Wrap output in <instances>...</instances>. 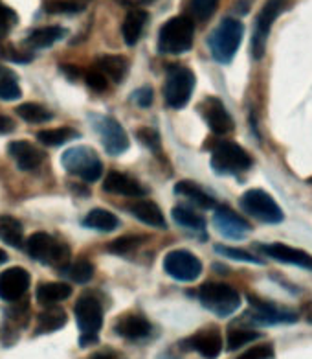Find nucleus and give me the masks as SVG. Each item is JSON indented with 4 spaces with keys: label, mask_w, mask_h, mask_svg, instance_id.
Returning <instances> with one entry per match:
<instances>
[{
    "label": "nucleus",
    "mask_w": 312,
    "mask_h": 359,
    "mask_svg": "<svg viewBox=\"0 0 312 359\" xmlns=\"http://www.w3.org/2000/svg\"><path fill=\"white\" fill-rule=\"evenodd\" d=\"M147 19V11L143 10H131L123 20V26H122V34H123V39L127 43L129 46H134L140 41L142 37V32H143V26H146Z\"/></svg>",
    "instance_id": "obj_24"
},
{
    "label": "nucleus",
    "mask_w": 312,
    "mask_h": 359,
    "mask_svg": "<svg viewBox=\"0 0 312 359\" xmlns=\"http://www.w3.org/2000/svg\"><path fill=\"white\" fill-rule=\"evenodd\" d=\"M239 205L248 216L267 225H279L285 219V214L278 201L261 188H252L248 192H244L239 199Z\"/></svg>",
    "instance_id": "obj_5"
},
{
    "label": "nucleus",
    "mask_w": 312,
    "mask_h": 359,
    "mask_svg": "<svg viewBox=\"0 0 312 359\" xmlns=\"http://www.w3.org/2000/svg\"><path fill=\"white\" fill-rule=\"evenodd\" d=\"M96 128H98L99 135H101V142L108 155L116 157V155H122V153L127 151L131 142H129V137L122 123L116 122L111 116H105V118L99 120Z\"/></svg>",
    "instance_id": "obj_14"
},
{
    "label": "nucleus",
    "mask_w": 312,
    "mask_h": 359,
    "mask_svg": "<svg viewBox=\"0 0 312 359\" xmlns=\"http://www.w3.org/2000/svg\"><path fill=\"white\" fill-rule=\"evenodd\" d=\"M200 304L217 317H229L241 308V295L232 285L222 282H206L199 290Z\"/></svg>",
    "instance_id": "obj_3"
},
{
    "label": "nucleus",
    "mask_w": 312,
    "mask_h": 359,
    "mask_svg": "<svg viewBox=\"0 0 312 359\" xmlns=\"http://www.w3.org/2000/svg\"><path fill=\"white\" fill-rule=\"evenodd\" d=\"M250 313L248 317H252L255 325L263 326H274V325H292V323H298L299 315L292 310H287V308H281V306L274 304L270 300L257 299V297L250 295Z\"/></svg>",
    "instance_id": "obj_10"
},
{
    "label": "nucleus",
    "mask_w": 312,
    "mask_h": 359,
    "mask_svg": "<svg viewBox=\"0 0 312 359\" xmlns=\"http://www.w3.org/2000/svg\"><path fill=\"white\" fill-rule=\"evenodd\" d=\"M26 252L44 266L64 267L70 262V249L63 241L55 240L46 232H35L26 241Z\"/></svg>",
    "instance_id": "obj_4"
},
{
    "label": "nucleus",
    "mask_w": 312,
    "mask_h": 359,
    "mask_svg": "<svg viewBox=\"0 0 312 359\" xmlns=\"http://www.w3.org/2000/svg\"><path fill=\"white\" fill-rule=\"evenodd\" d=\"M90 359H122V358L116 354H111V352H99V354H94Z\"/></svg>",
    "instance_id": "obj_48"
},
{
    "label": "nucleus",
    "mask_w": 312,
    "mask_h": 359,
    "mask_svg": "<svg viewBox=\"0 0 312 359\" xmlns=\"http://www.w3.org/2000/svg\"><path fill=\"white\" fill-rule=\"evenodd\" d=\"M96 69L114 83H122L123 79L127 78L129 61L123 55H103L96 63Z\"/></svg>",
    "instance_id": "obj_22"
},
{
    "label": "nucleus",
    "mask_w": 312,
    "mask_h": 359,
    "mask_svg": "<svg viewBox=\"0 0 312 359\" xmlns=\"http://www.w3.org/2000/svg\"><path fill=\"white\" fill-rule=\"evenodd\" d=\"M292 0H267L255 17L254 34H252V55L254 60H261L267 50V41H269L270 30L278 17L287 10Z\"/></svg>",
    "instance_id": "obj_8"
},
{
    "label": "nucleus",
    "mask_w": 312,
    "mask_h": 359,
    "mask_svg": "<svg viewBox=\"0 0 312 359\" xmlns=\"http://www.w3.org/2000/svg\"><path fill=\"white\" fill-rule=\"evenodd\" d=\"M8 151L13 157L15 164L24 172L39 168L46 157L43 149L35 148L34 144L28 142V140H13V142L8 144Z\"/></svg>",
    "instance_id": "obj_19"
},
{
    "label": "nucleus",
    "mask_w": 312,
    "mask_h": 359,
    "mask_svg": "<svg viewBox=\"0 0 312 359\" xmlns=\"http://www.w3.org/2000/svg\"><path fill=\"white\" fill-rule=\"evenodd\" d=\"M276 358V352H274V346L270 343L257 344L254 348L246 350L244 354H241L237 359H274Z\"/></svg>",
    "instance_id": "obj_41"
},
{
    "label": "nucleus",
    "mask_w": 312,
    "mask_h": 359,
    "mask_svg": "<svg viewBox=\"0 0 312 359\" xmlns=\"http://www.w3.org/2000/svg\"><path fill=\"white\" fill-rule=\"evenodd\" d=\"M103 190L108 194L129 197H142L147 192L143 184H140L136 179L129 177V175L122 172H108L105 181H103Z\"/></svg>",
    "instance_id": "obj_20"
},
{
    "label": "nucleus",
    "mask_w": 312,
    "mask_h": 359,
    "mask_svg": "<svg viewBox=\"0 0 312 359\" xmlns=\"http://www.w3.org/2000/svg\"><path fill=\"white\" fill-rule=\"evenodd\" d=\"M195 89V74L180 65H171L167 69L164 98L171 109H182L187 105Z\"/></svg>",
    "instance_id": "obj_9"
},
{
    "label": "nucleus",
    "mask_w": 312,
    "mask_h": 359,
    "mask_svg": "<svg viewBox=\"0 0 312 359\" xmlns=\"http://www.w3.org/2000/svg\"><path fill=\"white\" fill-rule=\"evenodd\" d=\"M17 114L28 123H43L54 118L52 111L43 107L41 104H22L17 107Z\"/></svg>",
    "instance_id": "obj_34"
},
{
    "label": "nucleus",
    "mask_w": 312,
    "mask_h": 359,
    "mask_svg": "<svg viewBox=\"0 0 312 359\" xmlns=\"http://www.w3.org/2000/svg\"><path fill=\"white\" fill-rule=\"evenodd\" d=\"M171 214H173V219L185 229H191V231H204L206 229V219L193 208L178 205V207L173 208Z\"/></svg>",
    "instance_id": "obj_32"
},
{
    "label": "nucleus",
    "mask_w": 312,
    "mask_h": 359,
    "mask_svg": "<svg viewBox=\"0 0 312 359\" xmlns=\"http://www.w3.org/2000/svg\"><path fill=\"white\" fill-rule=\"evenodd\" d=\"M61 164L66 172L87 182L98 181L103 175L101 158L98 157V153L87 146H76V148L66 149L61 157Z\"/></svg>",
    "instance_id": "obj_7"
},
{
    "label": "nucleus",
    "mask_w": 312,
    "mask_h": 359,
    "mask_svg": "<svg viewBox=\"0 0 312 359\" xmlns=\"http://www.w3.org/2000/svg\"><path fill=\"white\" fill-rule=\"evenodd\" d=\"M131 100L138 107H149L153 104V89L151 87H142V89H138L136 93L132 94Z\"/></svg>",
    "instance_id": "obj_45"
},
{
    "label": "nucleus",
    "mask_w": 312,
    "mask_h": 359,
    "mask_svg": "<svg viewBox=\"0 0 312 359\" xmlns=\"http://www.w3.org/2000/svg\"><path fill=\"white\" fill-rule=\"evenodd\" d=\"M138 140H140L146 148L153 149V151H158V148H160V137H158V133H156L155 129L142 128L138 131Z\"/></svg>",
    "instance_id": "obj_43"
},
{
    "label": "nucleus",
    "mask_w": 312,
    "mask_h": 359,
    "mask_svg": "<svg viewBox=\"0 0 312 359\" xmlns=\"http://www.w3.org/2000/svg\"><path fill=\"white\" fill-rule=\"evenodd\" d=\"M66 273H69V276L73 282H78V284H87V282L94 276V264L90 260L79 258V260L73 262Z\"/></svg>",
    "instance_id": "obj_37"
},
{
    "label": "nucleus",
    "mask_w": 312,
    "mask_h": 359,
    "mask_svg": "<svg viewBox=\"0 0 312 359\" xmlns=\"http://www.w3.org/2000/svg\"><path fill=\"white\" fill-rule=\"evenodd\" d=\"M263 255L270 256L274 260L283 262V264H290V266L302 267V269L312 271V255L307 251L298 249V247L285 245V243H269V245H255Z\"/></svg>",
    "instance_id": "obj_17"
},
{
    "label": "nucleus",
    "mask_w": 312,
    "mask_h": 359,
    "mask_svg": "<svg viewBox=\"0 0 312 359\" xmlns=\"http://www.w3.org/2000/svg\"><path fill=\"white\" fill-rule=\"evenodd\" d=\"M15 129V122L10 118V116H6V114H0V133H10Z\"/></svg>",
    "instance_id": "obj_47"
},
{
    "label": "nucleus",
    "mask_w": 312,
    "mask_h": 359,
    "mask_svg": "<svg viewBox=\"0 0 312 359\" xmlns=\"http://www.w3.org/2000/svg\"><path fill=\"white\" fill-rule=\"evenodd\" d=\"M66 325V313L61 308H46L39 313L37 317V328H35V335L43 334H52V332H57L63 326Z\"/></svg>",
    "instance_id": "obj_27"
},
{
    "label": "nucleus",
    "mask_w": 312,
    "mask_h": 359,
    "mask_svg": "<svg viewBox=\"0 0 312 359\" xmlns=\"http://www.w3.org/2000/svg\"><path fill=\"white\" fill-rule=\"evenodd\" d=\"M131 214L134 217H138L140 222L146 223V225L156 226V229H166V217H164V212L160 210V207L153 201H138L131 207Z\"/></svg>",
    "instance_id": "obj_23"
},
{
    "label": "nucleus",
    "mask_w": 312,
    "mask_h": 359,
    "mask_svg": "<svg viewBox=\"0 0 312 359\" xmlns=\"http://www.w3.org/2000/svg\"><path fill=\"white\" fill-rule=\"evenodd\" d=\"M83 225L88 226V229H94V231L113 232L116 231L120 222H118V217L114 216L113 212L103 210V208H96V210H90L87 216H85Z\"/></svg>",
    "instance_id": "obj_29"
},
{
    "label": "nucleus",
    "mask_w": 312,
    "mask_h": 359,
    "mask_svg": "<svg viewBox=\"0 0 312 359\" xmlns=\"http://www.w3.org/2000/svg\"><path fill=\"white\" fill-rule=\"evenodd\" d=\"M254 164V158L237 142H219L213 148L211 155V168L220 175H237L250 170Z\"/></svg>",
    "instance_id": "obj_6"
},
{
    "label": "nucleus",
    "mask_w": 312,
    "mask_h": 359,
    "mask_svg": "<svg viewBox=\"0 0 312 359\" xmlns=\"http://www.w3.org/2000/svg\"><path fill=\"white\" fill-rule=\"evenodd\" d=\"M213 225L222 236L232 240H244L246 234L252 231V225L228 207H219L215 210Z\"/></svg>",
    "instance_id": "obj_13"
},
{
    "label": "nucleus",
    "mask_w": 312,
    "mask_h": 359,
    "mask_svg": "<svg viewBox=\"0 0 312 359\" xmlns=\"http://www.w3.org/2000/svg\"><path fill=\"white\" fill-rule=\"evenodd\" d=\"M64 34H66V30L61 26H44V28H37V30L31 32L26 37L24 45H28L29 48H48L59 39H63Z\"/></svg>",
    "instance_id": "obj_26"
},
{
    "label": "nucleus",
    "mask_w": 312,
    "mask_h": 359,
    "mask_svg": "<svg viewBox=\"0 0 312 359\" xmlns=\"http://www.w3.org/2000/svg\"><path fill=\"white\" fill-rule=\"evenodd\" d=\"M19 78L13 70H10L4 65H0V100L6 102H15L20 98Z\"/></svg>",
    "instance_id": "obj_31"
},
{
    "label": "nucleus",
    "mask_w": 312,
    "mask_h": 359,
    "mask_svg": "<svg viewBox=\"0 0 312 359\" xmlns=\"http://www.w3.org/2000/svg\"><path fill=\"white\" fill-rule=\"evenodd\" d=\"M215 251L219 252V255L226 256L229 260H235V262H246V264H257L261 266L263 262L259 256H255L254 252L246 251V249H237V247H228V245H215Z\"/></svg>",
    "instance_id": "obj_36"
},
{
    "label": "nucleus",
    "mask_w": 312,
    "mask_h": 359,
    "mask_svg": "<svg viewBox=\"0 0 312 359\" xmlns=\"http://www.w3.org/2000/svg\"><path fill=\"white\" fill-rule=\"evenodd\" d=\"M76 320L81 330V335H98L103 325V308L96 297L85 295L76 302L73 308Z\"/></svg>",
    "instance_id": "obj_12"
},
{
    "label": "nucleus",
    "mask_w": 312,
    "mask_h": 359,
    "mask_svg": "<svg viewBox=\"0 0 312 359\" xmlns=\"http://www.w3.org/2000/svg\"><path fill=\"white\" fill-rule=\"evenodd\" d=\"M200 113L215 135H226L234 131V118L229 116L225 104L219 98H215V96L206 98L200 105Z\"/></svg>",
    "instance_id": "obj_15"
},
{
    "label": "nucleus",
    "mask_w": 312,
    "mask_h": 359,
    "mask_svg": "<svg viewBox=\"0 0 312 359\" xmlns=\"http://www.w3.org/2000/svg\"><path fill=\"white\" fill-rule=\"evenodd\" d=\"M217 6H219V0H191L190 13L193 19L204 22V20H208L213 15Z\"/></svg>",
    "instance_id": "obj_38"
},
{
    "label": "nucleus",
    "mask_w": 312,
    "mask_h": 359,
    "mask_svg": "<svg viewBox=\"0 0 312 359\" xmlns=\"http://www.w3.org/2000/svg\"><path fill=\"white\" fill-rule=\"evenodd\" d=\"M19 22V17L11 10L10 6H6L2 0H0V34H6L10 32L15 25Z\"/></svg>",
    "instance_id": "obj_42"
},
{
    "label": "nucleus",
    "mask_w": 312,
    "mask_h": 359,
    "mask_svg": "<svg viewBox=\"0 0 312 359\" xmlns=\"http://www.w3.org/2000/svg\"><path fill=\"white\" fill-rule=\"evenodd\" d=\"M0 240L11 247H22L24 231L17 217L0 216Z\"/></svg>",
    "instance_id": "obj_30"
},
{
    "label": "nucleus",
    "mask_w": 312,
    "mask_h": 359,
    "mask_svg": "<svg viewBox=\"0 0 312 359\" xmlns=\"http://www.w3.org/2000/svg\"><path fill=\"white\" fill-rule=\"evenodd\" d=\"M83 10L85 6L81 2H73V0H54V2L44 4V11H48V13H79Z\"/></svg>",
    "instance_id": "obj_40"
},
{
    "label": "nucleus",
    "mask_w": 312,
    "mask_h": 359,
    "mask_svg": "<svg viewBox=\"0 0 312 359\" xmlns=\"http://www.w3.org/2000/svg\"><path fill=\"white\" fill-rule=\"evenodd\" d=\"M78 131H73L72 128H57V129H46V131H39L37 138L44 146H61L66 144L73 138H78Z\"/></svg>",
    "instance_id": "obj_33"
},
{
    "label": "nucleus",
    "mask_w": 312,
    "mask_h": 359,
    "mask_svg": "<svg viewBox=\"0 0 312 359\" xmlns=\"http://www.w3.org/2000/svg\"><path fill=\"white\" fill-rule=\"evenodd\" d=\"M29 287V273L22 267H10L0 273V299L15 302L22 299Z\"/></svg>",
    "instance_id": "obj_16"
},
{
    "label": "nucleus",
    "mask_w": 312,
    "mask_h": 359,
    "mask_svg": "<svg viewBox=\"0 0 312 359\" xmlns=\"http://www.w3.org/2000/svg\"><path fill=\"white\" fill-rule=\"evenodd\" d=\"M35 295H37L39 304L52 306L69 299L72 295V287L64 282H44V284H39Z\"/></svg>",
    "instance_id": "obj_25"
},
{
    "label": "nucleus",
    "mask_w": 312,
    "mask_h": 359,
    "mask_svg": "<svg viewBox=\"0 0 312 359\" xmlns=\"http://www.w3.org/2000/svg\"><path fill=\"white\" fill-rule=\"evenodd\" d=\"M143 243V238L142 236H123V238H118L114 240L111 245H108V251L113 252V255H129V252L136 251L138 247Z\"/></svg>",
    "instance_id": "obj_39"
},
{
    "label": "nucleus",
    "mask_w": 312,
    "mask_h": 359,
    "mask_svg": "<svg viewBox=\"0 0 312 359\" xmlns=\"http://www.w3.org/2000/svg\"><path fill=\"white\" fill-rule=\"evenodd\" d=\"M85 79H87L88 87H90L92 90H98V93H101V90H105L108 87V79L105 78L98 69L88 70Z\"/></svg>",
    "instance_id": "obj_44"
},
{
    "label": "nucleus",
    "mask_w": 312,
    "mask_h": 359,
    "mask_svg": "<svg viewBox=\"0 0 312 359\" xmlns=\"http://www.w3.org/2000/svg\"><path fill=\"white\" fill-rule=\"evenodd\" d=\"M164 269L169 276L178 282H193L202 273V262L193 252L185 249L167 252L164 258Z\"/></svg>",
    "instance_id": "obj_11"
},
{
    "label": "nucleus",
    "mask_w": 312,
    "mask_h": 359,
    "mask_svg": "<svg viewBox=\"0 0 312 359\" xmlns=\"http://www.w3.org/2000/svg\"><path fill=\"white\" fill-rule=\"evenodd\" d=\"M185 346L199 352L204 359H217L222 352V337L217 328H206L185 339Z\"/></svg>",
    "instance_id": "obj_18"
},
{
    "label": "nucleus",
    "mask_w": 312,
    "mask_h": 359,
    "mask_svg": "<svg viewBox=\"0 0 312 359\" xmlns=\"http://www.w3.org/2000/svg\"><path fill=\"white\" fill-rule=\"evenodd\" d=\"M244 35V26L241 20L237 19H225L213 32H211L210 39H208V46L213 55V60L217 63L228 65L237 54V50L241 46Z\"/></svg>",
    "instance_id": "obj_2"
},
{
    "label": "nucleus",
    "mask_w": 312,
    "mask_h": 359,
    "mask_svg": "<svg viewBox=\"0 0 312 359\" xmlns=\"http://www.w3.org/2000/svg\"><path fill=\"white\" fill-rule=\"evenodd\" d=\"M114 334L125 339H143L147 335L151 334V325L146 317L138 313H127L122 315L114 325Z\"/></svg>",
    "instance_id": "obj_21"
},
{
    "label": "nucleus",
    "mask_w": 312,
    "mask_h": 359,
    "mask_svg": "<svg viewBox=\"0 0 312 359\" xmlns=\"http://www.w3.org/2000/svg\"><path fill=\"white\" fill-rule=\"evenodd\" d=\"M138 2H143V4H151V2H155V0H138Z\"/></svg>",
    "instance_id": "obj_50"
},
{
    "label": "nucleus",
    "mask_w": 312,
    "mask_h": 359,
    "mask_svg": "<svg viewBox=\"0 0 312 359\" xmlns=\"http://www.w3.org/2000/svg\"><path fill=\"white\" fill-rule=\"evenodd\" d=\"M261 334L255 332V330H248V328H232L228 330V339H226V348L229 352H234V350L243 348L244 344L254 343L255 339H259Z\"/></svg>",
    "instance_id": "obj_35"
},
{
    "label": "nucleus",
    "mask_w": 312,
    "mask_h": 359,
    "mask_svg": "<svg viewBox=\"0 0 312 359\" xmlns=\"http://www.w3.org/2000/svg\"><path fill=\"white\" fill-rule=\"evenodd\" d=\"M59 69H61V72H64L66 78L72 79V81H76V79L79 78V74H81V70H79L78 67H73V65H61Z\"/></svg>",
    "instance_id": "obj_46"
},
{
    "label": "nucleus",
    "mask_w": 312,
    "mask_h": 359,
    "mask_svg": "<svg viewBox=\"0 0 312 359\" xmlns=\"http://www.w3.org/2000/svg\"><path fill=\"white\" fill-rule=\"evenodd\" d=\"M195 39V25L193 19L185 15L171 17L158 34V50L162 54L178 55L184 54L193 46Z\"/></svg>",
    "instance_id": "obj_1"
},
{
    "label": "nucleus",
    "mask_w": 312,
    "mask_h": 359,
    "mask_svg": "<svg viewBox=\"0 0 312 359\" xmlns=\"http://www.w3.org/2000/svg\"><path fill=\"white\" fill-rule=\"evenodd\" d=\"M175 192L178 196H184L187 197L190 201H193L197 207H202V208H213L217 207V201H215L213 197L210 196L208 192H204L199 184L191 181H178L175 184Z\"/></svg>",
    "instance_id": "obj_28"
},
{
    "label": "nucleus",
    "mask_w": 312,
    "mask_h": 359,
    "mask_svg": "<svg viewBox=\"0 0 312 359\" xmlns=\"http://www.w3.org/2000/svg\"><path fill=\"white\" fill-rule=\"evenodd\" d=\"M6 260H8V255H6V252L2 251V249H0V266H2V264H4Z\"/></svg>",
    "instance_id": "obj_49"
}]
</instances>
